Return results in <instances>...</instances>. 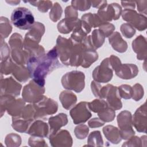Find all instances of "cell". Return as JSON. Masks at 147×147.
Here are the masks:
<instances>
[{
    "label": "cell",
    "instance_id": "obj_18",
    "mask_svg": "<svg viewBox=\"0 0 147 147\" xmlns=\"http://www.w3.org/2000/svg\"><path fill=\"white\" fill-rule=\"evenodd\" d=\"M115 74L123 79H131L138 73L137 66L134 64H121L115 70Z\"/></svg>",
    "mask_w": 147,
    "mask_h": 147
},
{
    "label": "cell",
    "instance_id": "obj_54",
    "mask_svg": "<svg viewBox=\"0 0 147 147\" xmlns=\"http://www.w3.org/2000/svg\"><path fill=\"white\" fill-rule=\"evenodd\" d=\"M91 5L92 7L95 8H100L104 5L107 4L106 1H91Z\"/></svg>",
    "mask_w": 147,
    "mask_h": 147
},
{
    "label": "cell",
    "instance_id": "obj_47",
    "mask_svg": "<svg viewBox=\"0 0 147 147\" xmlns=\"http://www.w3.org/2000/svg\"><path fill=\"white\" fill-rule=\"evenodd\" d=\"M128 140H129L127 141H126V142H125V143L123 144L122 146H142V142H143L142 137H141V138H139L138 137H137V136H135V137L132 136ZM145 144H146V143H145Z\"/></svg>",
    "mask_w": 147,
    "mask_h": 147
},
{
    "label": "cell",
    "instance_id": "obj_8",
    "mask_svg": "<svg viewBox=\"0 0 147 147\" xmlns=\"http://www.w3.org/2000/svg\"><path fill=\"white\" fill-rule=\"evenodd\" d=\"M55 47L61 63L64 65H69L73 51V41L70 38L67 39L59 36Z\"/></svg>",
    "mask_w": 147,
    "mask_h": 147
},
{
    "label": "cell",
    "instance_id": "obj_29",
    "mask_svg": "<svg viewBox=\"0 0 147 147\" xmlns=\"http://www.w3.org/2000/svg\"><path fill=\"white\" fill-rule=\"evenodd\" d=\"M14 77L20 82H25L30 77L28 68L24 65H17L12 72Z\"/></svg>",
    "mask_w": 147,
    "mask_h": 147
},
{
    "label": "cell",
    "instance_id": "obj_28",
    "mask_svg": "<svg viewBox=\"0 0 147 147\" xmlns=\"http://www.w3.org/2000/svg\"><path fill=\"white\" fill-rule=\"evenodd\" d=\"M81 20L87 23L91 28L99 27L105 23L96 13H86L82 16Z\"/></svg>",
    "mask_w": 147,
    "mask_h": 147
},
{
    "label": "cell",
    "instance_id": "obj_30",
    "mask_svg": "<svg viewBox=\"0 0 147 147\" xmlns=\"http://www.w3.org/2000/svg\"><path fill=\"white\" fill-rule=\"evenodd\" d=\"M90 38L92 45L96 50L102 47L105 42V36L100 30L95 29L90 36Z\"/></svg>",
    "mask_w": 147,
    "mask_h": 147
},
{
    "label": "cell",
    "instance_id": "obj_40",
    "mask_svg": "<svg viewBox=\"0 0 147 147\" xmlns=\"http://www.w3.org/2000/svg\"><path fill=\"white\" fill-rule=\"evenodd\" d=\"M118 90L121 98L125 99H129L131 98L133 95V89L130 85L122 84L118 87Z\"/></svg>",
    "mask_w": 147,
    "mask_h": 147
},
{
    "label": "cell",
    "instance_id": "obj_3",
    "mask_svg": "<svg viewBox=\"0 0 147 147\" xmlns=\"http://www.w3.org/2000/svg\"><path fill=\"white\" fill-rule=\"evenodd\" d=\"M25 106V103L24 99L21 98L15 99L14 96L10 95H1V117L6 110L12 117L19 116Z\"/></svg>",
    "mask_w": 147,
    "mask_h": 147
},
{
    "label": "cell",
    "instance_id": "obj_17",
    "mask_svg": "<svg viewBox=\"0 0 147 147\" xmlns=\"http://www.w3.org/2000/svg\"><path fill=\"white\" fill-rule=\"evenodd\" d=\"M49 140L52 146H71L72 145V137L66 130H59L56 133L49 134Z\"/></svg>",
    "mask_w": 147,
    "mask_h": 147
},
{
    "label": "cell",
    "instance_id": "obj_27",
    "mask_svg": "<svg viewBox=\"0 0 147 147\" xmlns=\"http://www.w3.org/2000/svg\"><path fill=\"white\" fill-rule=\"evenodd\" d=\"M33 122V121L25 119L20 116L13 117L11 126L17 131L26 133Z\"/></svg>",
    "mask_w": 147,
    "mask_h": 147
},
{
    "label": "cell",
    "instance_id": "obj_33",
    "mask_svg": "<svg viewBox=\"0 0 147 147\" xmlns=\"http://www.w3.org/2000/svg\"><path fill=\"white\" fill-rule=\"evenodd\" d=\"M99 118L104 122H109L114 120L115 117V111L114 109L107 106L103 110L98 113Z\"/></svg>",
    "mask_w": 147,
    "mask_h": 147
},
{
    "label": "cell",
    "instance_id": "obj_16",
    "mask_svg": "<svg viewBox=\"0 0 147 147\" xmlns=\"http://www.w3.org/2000/svg\"><path fill=\"white\" fill-rule=\"evenodd\" d=\"M146 106L144 103L138 107L132 117V123L138 132L146 133Z\"/></svg>",
    "mask_w": 147,
    "mask_h": 147
},
{
    "label": "cell",
    "instance_id": "obj_37",
    "mask_svg": "<svg viewBox=\"0 0 147 147\" xmlns=\"http://www.w3.org/2000/svg\"><path fill=\"white\" fill-rule=\"evenodd\" d=\"M62 13L63 10L61 6L58 2H55L49 12V18L53 22H56L60 18Z\"/></svg>",
    "mask_w": 147,
    "mask_h": 147
},
{
    "label": "cell",
    "instance_id": "obj_25",
    "mask_svg": "<svg viewBox=\"0 0 147 147\" xmlns=\"http://www.w3.org/2000/svg\"><path fill=\"white\" fill-rule=\"evenodd\" d=\"M59 99L62 104L63 107L69 110L76 103V96L70 91H63L60 95Z\"/></svg>",
    "mask_w": 147,
    "mask_h": 147
},
{
    "label": "cell",
    "instance_id": "obj_6",
    "mask_svg": "<svg viewBox=\"0 0 147 147\" xmlns=\"http://www.w3.org/2000/svg\"><path fill=\"white\" fill-rule=\"evenodd\" d=\"M44 32V25L41 22H36L25 34L24 40V47L25 51H29L37 47Z\"/></svg>",
    "mask_w": 147,
    "mask_h": 147
},
{
    "label": "cell",
    "instance_id": "obj_48",
    "mask_svg": "<svg viewBox=\"0 0 147 147\" xmlns=\"http://www.w3.org/2000/svg\"><path fill=\"white\" fill-rule=\"evenodd\" d=\"M1 61L6 60L10 57V49L6 42L3 41V38H1Z\"/></svg>",
    "mask_w": 147,
    "mask_h": 147
},
{
    "label": "cell",
    "instance_id": "obj_7",
    "mask_svg": "<svg viewBox=\"0 0 147 147\" xmlns=\"http://www.w3.org/2000/svg\"><path fill=\"white\" fill-rule=\"evenodd\" d=\"M44 92V86L40 85L32 79L23 88L22 99L25 102L35 103L43 98Z\"/></svg>",
    "mask_w": 147,
    "mask_h": 147
},
{
    "label": "cell",
    "instance_id": "obj_24",
    "mask_svg": "<svg viewBox=\"0 0 147 147\" xmlns=\"http://www.w3.org/2000/svg\"><path fill=\"white\" fill-rule=\"evenodd\" d=\"M79 19L65 18L61 20L57 24L59 32L63 34H68L75 29Z\"/></svg>",
    "mask_w": 147,
    "mask_h": 147
},
{
    "label": "cell",
    "instance_id": "obj_14",
    "mask_svg": "<svg viewBox=\"0 0 147 147\" xmlns=\"http://www.w3.org/2000/svg\"><path fill=\"white\" fill-rule=\"evenodd\" d=\"M122 14V8L117 3L106 4L99 8L98 16L105 22H108L112 20H118Z\"/></svg>",
    "mask_w": 147,
    "mask_h": 147
},
{
    "label": "cell",
    "instance_id": "obj_41",
    "mask_svg": "<svg viewBox=\"0 0 147 147\" xmlns=\"http://www.w3.org/2000/svg\"><path fill=\"white\" fill-rule=\"evenodd\" d=\"M89 129L87 125L83 124H80L77 126L74 130V133L75 136L78 139H84L85 138L88 133Z\"/></svg>",
    "mask_w": 147,
    "mask_h": 147
},
{
    "label": "cell",
    "instance_id": "obj_36",
    "mask_svg": "<svg viewBox=\"0 0 147 147\" xmlns=\"http://www.w3.org/2000/svg\"><path fill=\"white\" fill-rule=\"evenodd\" d=\"M108 106L107 102L99 99H96L91 102H88V107L90 110L94 113H99L107 107Z\"/></svg>",
    "mask_w": 147,
    "mask_h": 147
},
{
    "label": "cell",
    "instance_id": "obj_12",
    "mask_svg": "<svg viewBox=\"0 0 147 147\" xmlns=\"http://www.w3.org/2000/svg\"><path fill=\"white\" fill-rule=\"evenodd\" d=\"M122 17L123 20L128 22L133 28H136L140 31L146 29V17L141 14L138 13L133 9H124L122 13Z\"/></svg>",
    "mask_w": 147,
    "mask_h": 147
},
{
    "label": "cell",
    "instance_id": "obj_4",
    "mask_svg": "<svg viewBox=\"0 0 147 147\" xmlns=\"http://www.w3.org/2000/svg\"><path fill=\"white\" fill-rule=\"evenodd\" d=\"M85 75L83 72L72 71L67 72L61 78L63 87L67 90L80 92L85 86Z\"/></svg>",
    "mask_w": 147,
    "mask_h": 147
},
{
    "label": "cell",
    "instance_id": "obj_51",
    "mask_svg": "<svg viewBox=\"0 0 147 147\" xmlns=\"http://www.w3.org/2000/svg\"><path fill=\"white\" fill-rule=\"evenodd\" d=\"M101 85L99 83L95 82V81H92L91 83V88L92 90V92L94 96L95 97L99 98V92L101 88Z\"/></svg>",
    "mask_w": 147,
    "mask_h": 147
},
{
    "label": "cell",
    "instance_id": "obj_43",
    "mask_svg": "<svg viewBox=\"0 0 147 147\" xmlns=\"http://www.w3.org/2000/svg\"><path fill=\"white\" fill-rule=\"evenodd\" d=\"M120 30L122 34L126 38H131L136 33L135 29L128 23L122 24Z\"/></svg>",
    "mask_w": 147,
    "mask_h": 147
},
{
    "label": "cell",
    "instance_id": "obj_21",
    "mask_svg": "<svg viewBox=\"0 0 147 147\" xmlns=\"http://www.w3.org/2000/svg\"><path fill=\"white\" fill-rule=\"evenodd\" d=\"M49 125V134L57 132L60 129L68 123L67 115L64 113H60L55 116L51 117L48 119Z\"/></svg>",
    "mask_w": 147,
    "mask_h": 147
},
{
    "label": "cell",
    "instance_id": "obj_49",
    "mask_svg": "<svg viewBox=\"0 0 147 147\" xmlns=\"http://www.w3.org/2000/svg\"><path fill=\"white\" fill-rule=\"evenodd\" d=\"M77 10L71 5L67 6L65 9V18H78Z\"/></svg>",
    "mask_w": 147,
    "mask_h": 147
},
{
    "label": "cell",
    "instance_id": "obj_2",
    "mask_svg": "<svg viewBox=\"0 0 147 147\" xmlns=\"http://www.w3.org/2000/svg\"><path fill=\"white\" fill-rule=\"evenodd\" d=\"M10 18L12 24L21 30L30 29L35 23L32 13L24 7H19L14 9Z\"/></svg>",
    "mask_w": 147,
    "mask_h": 147
},
{
    "label": "cell",
    "instance_id": "obj_32",
    "mask_svg": "<svg viewBox=\"0 0 147 147\" xmlns=\"http://www.w3.org/2000/svg\"><path fill=\"white\" fill-rule=\"evenodd\" d=\"M88 146H99L103 145V139L99 131H94L91 132L87 140Z\"/></svg>",
    "mask_w": 147,
    "mask_h": 147
},
{
    "label": "cell",
    "instance_id": "obj_31",
    "mask_svg": "<svg viewBox=\"0 0 147 147\" xmlns=\"http://www.w3.org/2000/svg\"><path fill=\"white\" fill-rule=\"evenodd\" d=\"M0 24V32L1 36V38H2L3 39L5 38H7L12 30V26L11 25L10 21L6 17H1Z\"/></svg>",
    "mask_w": 147,
    "mask_h": 147
},
{
    "label": "cell",
    "instance_id": "obj_44",
    "mask_svg": "<svg viewBox=\"0 0 147 147\" xmlns=\"http://www.w3.org/2000/svg\"><path fill=\"white\" fill-rule=\"evenodd\" d=\"M133 89V95H132V98L138 101L141 99L143 98L144 96V89L142 86L138 83H137L134 84L132 87Z\"/></svg>",
    "mask_w": 147,
    "mask_h": 147
},
{
    "label": "cell",
    "instance_id": "obj_45",
    "mask_svg": "<svg viewBox=\"0 0 147 147\" xmlns=\"http://www.w3.org/2000/svg\"><path fill=\"white\" fill-rule=\"evenodd\" d=\"M99 29L102 32L105 37H109L114 32L115 26L113 24L109 22H105L99 26Z\"/></svg>",
    "mask_w": 147,
    "mask_h": 147
},
{
    "label": "cell",
    "instance_id": "obj_42",
    "mask_svg": "<svg viewBox=\"0 0 147 147\" xmlns=\"http://www.w3.org/2000/svg\"><path fill=\"white\" fill-rule=\"evenodd\" d=\"M71 5L76 10L86 11L90 8L91 3L90 1H72Z\"/></svg>",
    "mask_w": 147,
    "mask_h": 147
},
{
    "label": "cell",
    "instance_id": "obj_13",
    "mask_svg": "<svg viewBox=\"0 0 147 147\" xmlns=\"http://www.w3.org/2000/svg\"><path fill=\"white\" fill-rule=\"evenodd\" d=\"M69 114L76 125L85 123L92 116L88 102H81L77 104L70 110Z\"/></svg>",
    "mask_w": 147,
    "mask_h": 147
},
{
    "label": "cell",
    "instance_id": "obj_26",
    "mask_svg": "<svg viewBox=\"0 0 147 147\" xmlns=\"http://www.w3.org/2000/svg\"><path fill=\"white\" fill-rule=\"evenodd\" d=\"M98 59V54L96 50L86 47L82 55L81 66L84 68H88Z\"/></svg>",
    "mask_w": 147,
    "mask_h": 147
},
{
    "label": "cell",
    "instance_id": "obj_38",
    "mask_svg": "<svg viewBox=\"0 0 147 147\" xmlns=\"http://www.w3.org/2000/svg\"><path fill=\"white\" fill-rule=\"evenodd\" d=\"M5 142L7 146H18L21 145V138L18 134L10 133L6 136Z\"/></svg>",
    "mask_w": 147,
    "mask_h": 147
},
{
    "label": "cell",
    "instance_id": "obj_55",
    "mask_svg": "<svg viewBox=\"0 0 147 147\" xmlns=\"http://www.w3.org/2000/svg\"><path fill=\"white\" fill-rule=\"evenodd\" d=\"M7 3L10 4L11 5H17L20 2V1H6Z\"/></svg>",
    "mask_w": 147,
    "mask_h": 147
},
{
    "label": "cell",
    "instance_id": "obj_15",
    "mask_svg": "<svg viewBox=\"0 0 147 147\" xmlns=\"http://www.w3.org/2000/svg\"><path fill=\"white\" fill-rule=\"evenodd\" d=\"M22 86L17 82L12 77L1 79V95H10L14 96H18Z\"/></svg>",
    "mask_w": 147,
    "mask_h": 147
},
{
    "label": "cell",
    "instance_id": "obj_20",
    "mask_svg": "<svg viewBox=\"0 0 147 147\" xmlns=\"http://www.w3.org/2000/svg\"><path fill=\"white\" fill-rule=\"evenodd\" d=\"M26 133L32 136L46 137L49 133L48 125L42 121L37 120L31 124Z\"/></svg>",
    "mask_w": 147,
    "mask_h": 147
},
{
    "label": "cell",
    "instance_id": "obj_23",
    "mask_svg": "<svg viewBox=\"0 0 147 147\" xmlns=\"http://www.w3.org/2000/svg\"><path fill=\"white\" fill-rule=\"evenodd\" d=\"M103 132L106 139L114 144H117L122 140L119 130L114 126H105L103 128Z\"/></svg>",
    "mask_w": 147,
    "mask_h": 147
},
{
    "label": "cell",
    "instance_id": "obj_9",
    "mask_svg": "<svg viewBox=\"0 0 147 147\" xmlns=\"http://www.w3.org/2000/svg\"><path fill=\"white\" fill-rule=\"evenodd\" d=\"M33 105L36 109V119L53 114L57 112L58 109L57 103L45 96H44L38 102L33 103Z\"/></svg>",
    "mask_w": 147,
    "mask_h": 147
},
{
    "label": "cell",
    "instance_id": "obj_22",
    "mask_svg": "<svg viewBox=\"0 0 147 147\" xmlns=\"http://www.w3.org/2000/svg\"><path fill=\"white\" fill-rule=\"evenodd\" d=\"M109 41L113 48L118 52H125L127 49V42L123 40L120 33L118 32H114L109 36Z\"/></svg>",
    "mask_w": 147,
    "mask_h": 147
},
{
    "label": "cell",
    "instance_id": "obj_53",
    "mask_svg": "<svg viewBox=\"0 0 147 147\" xmlns=\"http://www.w3.org/2000/svg\"><path fill=\"white\" fill-rule=\"evenodd\" d=\"M135 1H121L122 6L125 9H133L136 7Z\"/></svg>",
    "mask_w": 147,
    "mask_h": 147
},
{
    "label": "cell",
    "instance_id": "obj_5",
    "mask_svg": "<svg viewBox=\"0 0 147 147\" xmlns=\"http://www.w3.org/2000/svg\"><path fill=\"white\" fill-rule=\"evenodd\" d=\"M99 98L106 99V102L108 106L114 110H119L122 107L118 87L114 86L112 84H107L105 86L101 87Z\"/></svg>",
    "mask_w": 147,
    "mask_h": 147
},
{
    "label": "cell",
    "instance_id": "obj_34",
    "mask_svg": "<svg viewBox=\"0 0 147 147\" xmlns=\"http://www.w3.org/2000/svg\"><path fill=\"white\" fill-rule=\"evenodd\" d=\"M16 65L17 64L13 61L10 57H9L6 60L2 61L1 63V74L9 75L10 74H12Z\"/></svg>",
    "mask_w": 147,
    "mask_h": 147
},
{
    "label": "cell",
    "instance_id": "obj_10",
    "mask_svg": "<svg viewBox=\"0 0 147 147\" xmlns=\"http://www.w3.org/2000/svg\"><path fill=\"white\" fill-rule=\"evenodd\" d=\"M117 123L122 139L128 140L135 134L132 127V116L130 111L124 110L117 116Z\"/></svg>",
    "mask_w": 147,
    "mask_h": 147
},
{
    "label": "cell",
    "instance_id": "obj_52",
    "mask_svg": "<svg viewBox=\"0 0 147 147\" xmlns=\"http://www.w3.org/2000/svg\"><path fill=\"white\" fill-rule=\"evenodd\" d=\"M135 3H136L137 5V9L138 11L142 14H144L146 15L147 1H136Z\"/></svg>",
    "mask_w": 147,
    "mask_h": 147
},
{
    "label": "cell",
    "instance_id": "obj_1",
    "mask_svg": "<svg viewBox=\"0 0 147 147\" xmlns=\"http://www.w3.org/2000/svg\"><path fill=\"white\" fill-rule=\"evenodd\" d=\"M30 78L41 86H44L45 78L55 69L62 67L54 47L47 53L29 58L26 63Z\"/></svg>",
    "mask_w": 147,
    "mask_h": 147
},
{
    "label": "cell",
    "instance_id": "obj_35",
    "mask_svg": "<svg viewBox=\"0 0 147 147\" xmlns=\"http://www.w3.org/2000/svg\"><path fill=\"white\" fill-rule=\"evenodd\" d=\"M11 49H22L24 47V40L22 36L15 33L11 35L9 41Z\"/></svg>",
    "mask_w": 147,
    "mask_h": 147
},
{
    "label": "cell",
    "instance_id": "obj_39",
    "mask_svg": "<svg viewBox=\"0 0 147 147\" xmlns=\"http://www.w3.org/2000/svg\"><path fill=\"white\" fill-rule=\"evenodd\" d=\"M32 5L36 6L38 10L42 13H45L48 11L49 9L52 7V2L50 1H29Z\"/></svg>",
    "mask_w": 147,
    "mask_h": 147
},
{
    "label": "cell",
    "instance_id": "obj_11",
    "mask_svg": "<svg viewBox=\"0 0 147 147\" xmlns=\"http://www.w3.org/2000/svg\"><path fill=\"white\" fill-rule=\"evenodd\" d=\"M113 69L110 64L109 58L107 57L102 61L99 65L96 67L92 72L94 81L98 83H107L113 77Z\"/></svg>",
    "mask_w": 147,
    "mask_h": 147
},
{
    "label": "cell",
    "instance_id": "obj_19",
    "mask_svg": "<svg viewBox=\"0 0 147 147\" xmlns=\"http://www.w3.org/2000/svg\"><path fill=\"white\" fill-rule=\"evenodd\" d=\"M132 48L137 53V58L139 60H145L147 55V43L146 38L140 35L132 42Z\"/></svg>",
    "mask_w": 147,
    "mask_h": 147
},
{
    "label": "cell",
    "instance_id": "obj_50",
    "mask_svg": "<svg viewBox=\"0 0 147 147\" xmlns=\"http://www.w3.org/2000/svg\"><path fill=\"white\" fill-rule=\"evenodd\" d=\"M105 122L102 121L100 118H94L88 121V126L91 128L98 127L104 125Z\"/></svg>",
    "mask_w": 147,
    "mask_h": 147
},
{
    "label": "cell",
    "instance_id": "obj_46",
    "mask_svg": "<svg viewBox=\"0 0 147 147\" xmlns=\"http://www.w3.org/2000/svg\"><path fill=\"white\" fill-rule=\"evenodd\" d=\"M29 145L31 146H48L47 144H45L44 140L42 137H36V136H31L28 141Z\"/></svg>",
    "mask_w": 147,
    "mask_h": 147
}]
</instances>
